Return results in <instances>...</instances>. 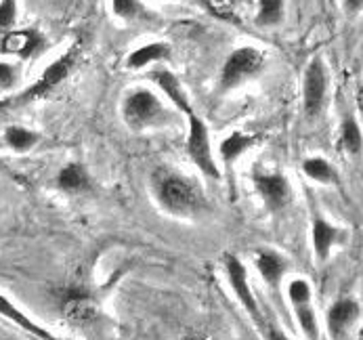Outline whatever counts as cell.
Returning a JSON list of instances; mask_svg holds the SVG:
<instances>
[{"label":"cell","mask_w":363,"mask_h":340,"mask_svg":"<svg viewBox=\"0 0 363 340\" xmlns=\"http://www.w3.org/2000/svg\"><path fill=\"white\" fill-rule=\"evenodd\" d=\"M156 204L174 219H198L208 210V197L200 183L172 166H160L152 175Z\"/></svg>","instance_id":"6da1fadb"},{"label":"cell","mask_w":363,"mask_h":340,"mask_svg":"<svg viewBox=\"0 0 363 340\" xmlns=\"http://www.w3.org/2000/svg\"><path fill=\"white\" fill-rule=\"evenodd\" d=\"M120 116L124 124L130 131H156L168 126L177 116L172 109L166 107L164 99L152 89H133L128 91L122 105H120Z\"/></svg>","instance_id":"7a4b0ae2"},{"label":"cell","mask_w":363,"mask_h":340,"mask_svg":"<svg viewBox=\"0 0 363 340\" xmlns=\"http://www.w3.org/2000/svg\"><path fill=\"white\" fill-rule=\"evenodd\" d=\"M78 61H80V45H74V47H69V49L65 50L63 55H59L55 61H51L45 67V72L28 89H23L21 93H17L13 97L0 101V111L19 109V107H26V105H30V103H34L38 99L49 97L55 89H59V84L63 80L69 78V74L76 70Z\"/></svg>","instance_id":"3957f363"},{"label":"cell","mask_w":363,"mask_h":340,"mask_svg":"<svg viewBox=\"0 0 363 340\" xmlns=\"http://www.w3.org/2000/svg\"><path fill=\"white\" fill-rule=\"evenodd\" d=\"M267 63V55L252 45H244L233 49L227 59L223 61L220 76H218V91L220 93H231L248 82L257 80Z\"/></svg>","instance_id":"277c9868"},{"label":"cell","mask_w":363,"mask_h":340,"mask_svg":"<svg viewBox=\"0 0 363 340\" xmlns=\"http://www.w3.org/2000/svg\"><path fill=\"white\" fill-rule=\"evenodd\" d=\"M225 275H227V282H229V288L235 294L238 302L242 305V309L248 313V317L252 319V324L257 326L260 334L264 339H281L279 334H275V330L267 324L262 311H260L259 300L255 296V290L250 286V275H248V269L244 265V261L235 254H225Z\"/></svg>","instance_id":"5b68a950"},{"label":"cell","mask_w":363,"mask_h":340,"mask_svg":"<svg viewBox=\"0 0 363 340\" xmlns=\"http://www.w3.org/2000/svg\"><path fill=\"white\" fill-rule=\"evenodd\" d=\"M187 118V143H185V151L191 160V164L212 181H218L220 168L212 149V139H210V131L204 118H200L196 114V109H191L189 114H185Z\"/></svg>","instance_id":"8992f818"},{"label":"cell","mask_w":363,"mask_h":340,"mask_svg":"<svg viewBox=\"0 0 363 340\" xmlns=\"http://www.w3.org/2000/svg\"><path fill=\"white\" fill-rule=\"evenodd\" d=\"M252 185L259 194L262 206L269 212H281L292 202V185L286 175L281 172H267V170H255L252 172Z\"/></svg>","instance_id":"52a82bcc"},{"label":"cell","mask_w":363,"mask_h":340,"mask_svg":"<svg viewBox=\"0 0 363 340\" xmlns=\"http://www.w3.org/2000/svg\"><path fill=\"white\" fill-rule=\"evenodd\" d=\"M328 65L321 57H315L309 61L303 76V111L307 118H315L323 111L328 99Z\"/></svg>","instance_id":"ba28073f"},{"label":"cell","mask_w":363,"mask_h":340,"mask_svg":"<svg viewBox=\"0 0 363 340\" xmlns=\"http://www.w3.org/2000/svg\"><path fill=\"white\" fill-rule=\"evenodd\" d=\"M49 49L47 36L36 28H23V30H6L0 34V53L17 57L21 61L36 59Z\"/></svg>","instance_id":"9c48e42d"},{"label":"cell","mask_w":363,"mask_h":340,"mask_svg":"<svg viewBox=\"0 0 363 340\" xmlns=\"http://www.w3.org/2000/svg\"><path fill=\"white\" fill-rule=\"evenodd\" d=\"M286 294H288V300H290V307L294 311L301 332L307 339H317L319 326H317V317H315V309H313L311 284L303 278H294L288 282Z\"/></svg>","instance_id":"30bf717a"},{"label":"cell","mask_w":363,"mask_h":340,"mask_svg":"<svg viewBox=\"0 0 363 340\" xmlns=\"http://www.w3.org/2000/svg\"><path fill=\"white\" fill-rule=\"evenodd\" d=\"M150 80L156 84V89L164 95V97L170 101V105L181 114H189L194 109V103H191V97L185 89V84L181 82V78L168 70V67H154L150 72Z\"/></svg>","instance_id":"8fae6325"},{"label":"cell","mask_w":363,"mask_h":340,"mask_svg":"<svg viewBox=\"0 0 363 340\" xmlns=\"http://www.w3.org/2000/svg\"><path fill=\"white\" fill-rule=\"evenodd\" d=\"M347 231L332 225L330 221H325L323 216H313L311 225V242H313V252H315V258L319 263H325L332 254V248L334 246H340V243L347 242Z\"/></svg>","instance_id":"7c38bea8"},{"label":"cell","mask_w":363,"mask_h":340,"mask_svg":"<svg viewBox=\"0 0 363 340\" xmlns=\"http://www.w3.org/2000/svg\"><path fill=\"white\" fill-rule=\"evenodd\" d=\"M255 267L259 271L260 280L271 288V290H279L286 273H288V261L284 254H279L273 248H260L255 252Z\"/></svg>","instance_id":"4fadbf2b"},{"label":"cell","mask_w":363,"mask_h":340,"mask_svg":"<svg viewBox=\"0 0 363 340\" xmlns=\"http://www.w3.org/2000/svg\"><path fill=\"white\" fill-rule=\"evenodd\" d=\"M362 307L355 298H340L328 311V332L334 339H342L359 319Z\"/></svg>","instance_id":"5bb4252c"},{"label":"cell","mask_w":363,"mask_h":340,"mask_svg":"<svg viewBox=\"0 0 363 340\" xmlns=\"http://www.w3.org/2000/svg\"><path fill=\"white\" fill-rule=\"evenodd\" d=\"M63 315L72 326L89 328V326L97 324L101 309L95 298L86 296V294H74L63 302Z\"/></svg>","instance_id":"9a60e30c"},{"label":"cell","mask_w":363,"mask_h":340,"mask_svg":"<svg viewBox=\"0 0 363 340\" xmlns=\"http://www.w3.org/2000/svg\"><path fill=\"white\" fill-rule=\"evenodd\" d=\"M172 59V47L166 43H147L141 45L137 49H133L126 59H124V67L130 72H139L145 70L150 65H157L162 61H170Z\"/></svg>","instance_id":"2e32d148"},{"label":"cell","mask_w":363,"mask_h":340,"mask_svg":"<svg viewBox=\"0 0 363 340\" xmlns=\"http://www.w3.org/2000/svg\"><path fill=\"white\" fill-rule=\"evenodd\" d=\"M259 143V137L257 135H248V133H242V131H233L229 133L220 146H218V155H220V162L227 170H231L233 164H238L250 149H255Z\"/></svg>","instance_id":"e0dca14e"},{"label":"cell","mask_w":363,"mask_h":340,"mask_svg":"<svg viewBox=\"0 0 363 340\" xmlns=\"http://www.w3.org/2000/svg\"><path fill=\"white\" fill-rule=\"evenodd\" d=\"M55 185H57V190H61L65 194H82V192L91 190V175L84 164L67 162L55 175Z\"/></svg>","instance_id":"ac0fdd59"},{"label":"cell","mask_w":363,"mask_h":340,"mask_svg":"<svg viewBox=\"0 0 363 340\" xmlns=\"http://www.w3.org/2000/svg\"><path fill=\"white\" fill-rule=\"evenodd\" d=\"M0 315H2L4 319H9L11 324H15L17 328H21L23 332H28L30 336H34V339H55L47 328L38 326L30 315H26V313H23L13 300H9L4 294H0Z\"/></svg>","instance_id":"d6986e66"},{"label":"cell","mask_w":363,"mask_h":340,"mask_svg":"<svg viewBox=\"0 0 363 340\" xmlns=\"http://www.w3.org/2000/svg\"><path fill=\"white\" fill-rule=\"evenodd\" d=\"M111 4V13L120 19V21H154L156 15L150 13V9L141 2V0H109Z\"/></svg>","instance_id":"ffe728a7"},{"label":"cell","mask_w":363,"mask_h":340,"mask_svg":"<svg viewBox=\"0 0 363 340\" xmlns=\"http://www.w3.org/2000/svg\"><path fill=\"white\" fill-rule=\"evenodd\" d=\"M4 143L15 153H26L32 151L40 143V135L36 131H30L26 126H6L4 128Z\"/></svg>","instance_id":"44dd1931"},{"label":"cell","mask_w":363,"mask_h":340,"mask_svg":"<svg viewBox=\"0 0 363 340\" xmlns=\"http://www.w3.org/2000/svg\"><path fill=\"white\" fill-rule=\"evenodd\" d=\"M340 147L349 155H359L363 151V133L355 116H345L340 124Z\"/></svg>","instance_id":"7402d4cb"},{"label":"cell","mask_w":363,"mask_h":340,"mask_svg":"<svg viewBox=\"0 0 363 340\" xmlns=\"http://www.w3.org/2000/svg\"><path fill=\"white\" fill-rule=\"evenodd\" d=\"M284 15H286V0H259L255 21L260 28H275L284 21Z\"/></svg>","instance_id":"603a6c76"},{"label":"cell","mask_w":363,"mask_h":340,"mask_svg":"<svg viewBox=\"0 0 363 340\" xmlns=\"http://www.w3.org/2000/svg\"><path fill=\"white\" fill-rule=\"evenodd\" d=\"M303 172L315 181V183H321V185H332L338 181V175L334 170V166L325 160V158H307L303 162Z\"/></svg>","instance_id":"cb8c5ba5"},{"label":"cell","mask_w":363,"mask_h":340,"mask_svg":"<svg viewBox=\"0 0 363 340\" xmlns=\"http://www.w3.org/2000/svg\"><path fill=\"white\" fill-rule=\"evenodd\" d=\"M17 11H19V0H0V34L15 26Z\"/></svg>","instance_id":"d4e9b609"},{"label":"cell","mask_w":363,"mask_h":340,"mask_svg":"<svg viewBox=\"0 0 363 340\" xmlns=\"http://www.w3.org/2000/svg\"><path fill=\"white\" fill-rule=\"evenodd\" d=\"M19 82V65L11 61H0V89H13Z\"/></svg>","instance_id":"484cf974"},{"label":"cell","mask_w":363,"mask_h":340,"mask_svg":"<svg viewBox=\"0 0 363 340\" xmlns=\"http://www.w3.org/2000/svg\"><path fill=\"white\" fill-rule=\"evenodd\" d=\"M340 2H342L345 13L351 17H357L359 13H363V0H340Z\"/></svg>","instance_id":"4316f807"},{"label":"cell","mask_w":363,"mask_h":340,"mask_svg":"<svg viewBox=\"0 0 363 340\" xmlns=\"http://www.w3.org/2000/svg\"><path fill=\"white\" fill-rule=\"evenodd\" d=\"M187 2H194V4H200V6H210V0H187Z\"/></svg>","instance_id":"83f0119b"}]
</instances>
